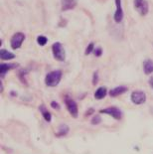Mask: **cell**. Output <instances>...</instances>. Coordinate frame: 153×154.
<instances>
[{"label": "cell", "instance_id": "6da1fadb", "mask_svg": "<svg viewBox=\"0 0 153 154\" xmlns=\"http://www.w3.org/2000/svg\"><path fill=\"white\" fill-rule=\"evenodd\" d=\"M61 79H62V72L60 70L53 71L46 76L45 83H46L48 87H56L61 82Z\"/></svg>", "mask_w": 153, "mask_h": 154}, {"label": "cell", "instance_id": "7a4b0ae2", "mask_svg": "<svg viewBox=\"0 0 153 154\" xmlns=\"http://www.w3.org/2000/svg\"><path fill=\"white\" fill-rule=\"evenodd\" d=\"M52 51H53V55L54 58L58 61H65V58H66V54H65V50L62 46L61 43L59 42H56L52 46Z\"/></svg>", "mask_w": 153, "mask_h": 154}, {"label": "cell", "instance_id": "3957f363", "mask_svg": "<svg viewBox=\"0 0 153 154\" xmlns=\"http://www.w3.org/2000/svg\"><path fill=\"white\" fill-rule=\"evenodd\" d=\"M134 8L141 16H145L149 10L148 3L146 0H134Z\"/></svg>", "mask_w": 153, "mask_h": 154}, {"label": "cell", "instance_id": "277c9868", "mask_svg": "<svg viewBox=\"0 0 153 154\" xmlns=\"http://www.w3.org/2000/svg\"><path fill=\"white\" fill-rule=\"evenodd\" d=\"M25 40V35L23 33H21V32H18V33H15L14 35L12 36L11 38V47L12 49H14V50H16V49L20 48L22 43L24 42Z\"/></svg>", "mask_w": 153, "mask_h": 154}, {"label": "cell", "instance_id": "5b68a950", "mask_svg": "<svg viewBox=\"0 0 153 154\" xmlns=\"http://www.w3.org/2000/svg\"><path fill=\"white\" fill-rule=\"evenodd\" d=\"M65 103H66L67 109L71 113V116L75 117V119L78 117V116H79V110H78V104L76 103V101L71 99H67L65 100Z\"/></svg>", "mask_w": 153, "mask_h": 154}, {"label": "cell", "instance_id": "8992f818", "mask_svg": "<svg viewBox=\"0 0 153 154\" xmlns=\"http://www.w3.org/2000/svg\"><path fill=\"white\" fill-rule=\"evenodd\" d=\"M146 100L145 94L141 91H135L131 94V101L135 104H142Z\"/></svg>", "mask_w": 153, "mask_h": 154}, {"label": "cell", "instance_id": "52a82bcc", "mask_svg": "<svg viewBox=\"0 0 153 154\" xmlns=\"http://www.w3.org/2000/svg\"><path fill=\"white\" fill-rule=\"evenodd\" d=\"M100 113L109 114V116H112L113 119H120L122 116V113H121V111H120V109L115 106H110V107H107V109H102L100 110Z\"/></svg>", "mask_w": 153, "mask_h": 154}, {"label": "cell", "instance_id": "ba28073f", "mask_svg": "<svg viewBox=\"0 0 153 154\" xmlns=\"http://www.w3.org/2000/svg\"><path fill=\"white\" fill-rule=\"evenodd\" d=\"M115 5H116V10L115 12V15H113V18L116 23L121 22L122 18H123V10L121 7V0H115Z\"/></svg>", "mask_w": 153, "mask_h": 154}, {"label": "cell", "instance_id": "9c48e42d", "mask_svg": "<svg viewBox=\"0 0 153 154\" xmlns=\"http://www.w3.org/2000/svg\"><path fill=\"white\" fill-rule=\"evenodd\" d=\"M77 0H62V10L67 11L74 9L77 6Z\"/></svg>", "mask_w": 153, "mask_h": 154}, {"label": "cell", "instance_id": "30bf717a", "mask_svg": "<svg viewBox=\"0 0 153 154\" xmlns=\"http://www.w3.org/2000/svg\"><path fill=\"white\" fill-rule=\"evenodd\" d=\"M143 70H144V74L150 75L153 73V61L151 59H146L143 62Z\"/></svg>", "mask_w": 153, "mask_h": 154}, {"label": "cell", "instance_id": "8fae6325", "mask_svg": "<svg viewBox=\"0 0 153 154\" xmlns=\"http://www.w3.org/2000/svg\"><path fill=\"white\" fill-rule=\"evenodd\" d=\"M16 67H17V65H16V64H13V65L5 64V63L1 64V65H0V74H1V77L3 78L5 76V74L7 73L9 70H11V69L16 68Z\"/></svg>", "mask_w": 153, "mask_h": 154}, {"label": "cell", "instance_id": "7c38bea8", "mask_svg": "<svg viewBox=\"0 0 153 154\" xmlns=\"http://www.w3.org/2000/svg\"><path fill=\"white\" fill-rule=\"evenodd\" d=\"M125 91H127V88L120 86V87H116L115 88H112V90L109 91V94L112 97H118L119 94H124Z\"/></svg>", "mask_w": 153, "mask_h": 154}, {"label": "cell", "instance_id": "4fadbf2b", "mask_svg": "<svg viewBox=\"0 0 153 154\" xmlns=\"http://www.w3.org/2000/svg\"><path fill=\"white\" fill-rule=\"evenodd\" d=\"M0 57H1V60L3 61H8V60H12V59L15 58V55L10 53L7 50H2L0 51Z\"/></svg>", "mask_w": 153, "mask_h": 154}, {"label": "cell", "instance_id": "5bb4252c", "mask_svg": "<svg viewBox=\"0 0 153 154\" xmlns=\"http://www.w3.org/2000/svg\"><path fill=\"white\" fill-rule=\"evenodd\" d=\"M106 96V88H99L94 93V97L96 100H102Z\"/></svg>", "mask_w": 153, "mask_h": 154}, {"label": "cell", "instance_id": "9a60e30c", "mask_svg": "<svg viewBox=\"0 0 153 154\" xmlns=\"http://www.w3.org/2000/svg\"><path fill=\"white\" fill-rule=\"evenodd\" d=\"M40 111L43 113V116H44L45 119H46L47 121H51V119H52L51 113L49 112L48 110H46V107H45L44 106H40Z\"/></svg>", "mask_w": 153, "mask_h": 154}, {"label": "cell", "instance_id": "2e32d148", "mask_svg": "<svg viewBox=\"0 0 153 154\" xmlns=\"http://www.w3.org/2000/svg\"><path fill=\"white\" fill-rule=\"evenodd\" d=\"M68 131H69V127H68L67 125H65V124H62V125L60 126V130H59V132L57 133V136H63V135H66V134L68 133Z\"/></svg>", "mask_w": 153, "mask_h": 154}, {"label": "cell", "instance_id": "e0dca14e", "mask_svg": "<svg viewBox=\"0 0 153 154\" xmlns=\"http://www.w3.org/2000/svg\"><path fill=\"white\" fill-rule=\"evenodd\" d=\"M47 42H48V39L45 37V36H39L37 38V43L40 46H45L47 44Z\"/></svg>", "mask_w": 153, "mask_h": 154}, {"label": "cell", "instance_id": "ac0fdd59", "mask_svg": "<svg viewBox=\"0 0 153 154\" xmlns=\"http://www.w3.org/2000/svg\"><path fill=\"white\" fill-rule=\"evenodd\" d=\"M93 48H94V44L93 43H90L89 44V46H87V50H86V55H90L92 52L93 51Z\"/></svg>", "mask_w": 153, "mask_h": 154}, {"label": "cell", "instance_id": "d6986e66", "mask_svg": "<svg viewBox=\"0 0 153 154\" xmlns=\"http://www.w3.org/2000/svg\"><path fill=\"white\" fill-rule=\"evenodd\" d=\"M100 121H102V119H100V116H94L93 117V119H92V123L93 124H99Z\"/></svg>", "mask_w": 153, "mask_h": 154}, {"label": "cell", "instance_id": "ffe728a7", "mask_svg": "<svg viewBox=\"0 0 153 154\" xmlns=\"http://www.w3.org/2000/svg\"><path fill=\"white\" fill-rule=\"evenodd\" d=\"M93 54H94L96 57H99V56H102V54H103V49L102 48L96 49V50L93 51Z\"/></svg>", "mask_w": 153, "mask_h": 154}, {"label": "cell", "instance_id": "44dd1931", "mask_svg": "<svg viewBox=\"0 0 153 154\" xmlns=\"http://www.w3.org/2000/svg\"><path fill=\"white\" fill-rule=\"evenodd\" d=\"M97 80H99V78H97V74H96V73H94V74H93V85H96Z\"/></svg>", "mask_w": 153, "mask_h": 154}, {"label": "cell", "instance_id": "7402d4cb", "mask_svg": "<svg viewBox=\"0 0 153 154\" xmlns=\"http://www.w3.org/2000/svg\"><path fill=\"white\" fill-rule=\"evenodd\" d=\"M51 106H52V107H54V109H59V104H57L56 101H52Z\"/></svg>", "mask_w": 153, "mask_h": 154}, {"label": "cell", "instance_id": "603a6c76", "mask_svg": "<svg viewBox=\"0 0 153 154\" xmlns=\"http://www.w3.org/2000/svg\"><path fill=\"white\" fill-rule=\"evenodd\" d=\"M149 85H150V87L153 88V77H151L150 80H149Z\"/></svg>", "mask_w": 153, "mask_h": 154}, {"label": "cell", "instance_id": "cb8c5ba5", "mask_svg": "<svg viewBox=\"0 0 153 154\" xmlns=\"http://www.w3.org/2000/svg\"><path fill=\"white\" fill-rule=\"evenodd\" d=\"M93 112V109H90L87 112V114H92Z\"/></svg>", "mask_w": 153, "mask_h": 154}]
</instances>
